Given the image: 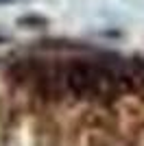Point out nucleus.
Instances as JSON below:
<instances>
[{"mask_svg": "<svg viewBox=\"0 0 144 146\" xmlns=\"http://www.w3.org/2000/svg\"><path fill=\"white\" fill-rule=\"evenodd\" d=\"M20 24H46L44 22V18H20Z\"/></svg>", "mask_w": 144, "mask_h": 146, "instance_id": "nucleus-1", "label": "nucleus"}, {"mask_svg": "<svg viewBox=\"0 0 144 146\" xmlns=\"http://www.w3.org/2000/svg\"><path fill=\"white\" fill-rule=\"evenodd\" d=\"M0 2H11V0H0Z\"/></svg>", "mask_w": 144, "mask_h": 146, "instance_id": "nucleus-2", "label": "nucleus"}]
</instances>
